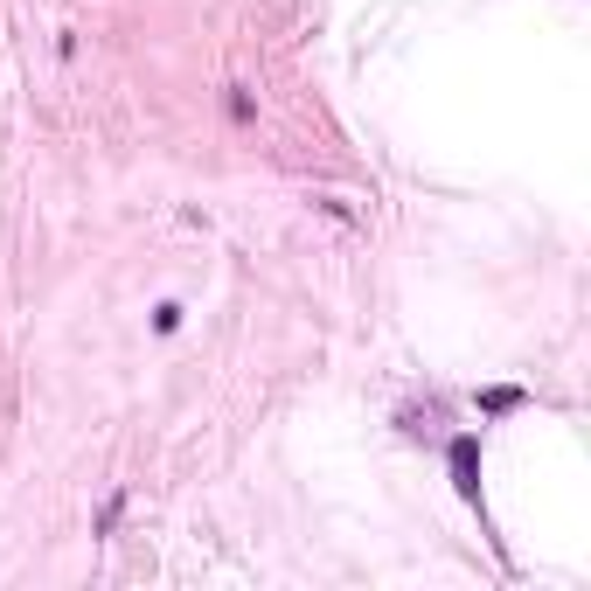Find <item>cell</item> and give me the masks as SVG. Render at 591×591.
Returning <instances> with one entry per match:
<instances>
[{
  "mask_svg": "<svg viewBox=\"0 0 591 591\" xmlns=\"http://www.w3.org/2000/svg\"><path fill=\"white\" fill-rule=\"evenodd\" d=\"M452 487L466 501H480V445L473 439H452Z\"/></svg>",
  "mask_w": 591,
  "mask_h": 591,
  "instance_id": "obj_1",
  "label": "cell"
},
{
  "mask_svg": "<svg viewBox=\"0 0 591 591\" xmlns=\"http://www.w3.org/2000/svg\"><path fill=\"white\" fill-rule=\"evenodd\" d=\"M515 404H522V390H487L480 397V411H515Z\"/></svg>",
  "mask_w": 591,
  "mask_h": 591,
  "instance_id": "obj_2",
  "label": "cell"
}]
</instances>
